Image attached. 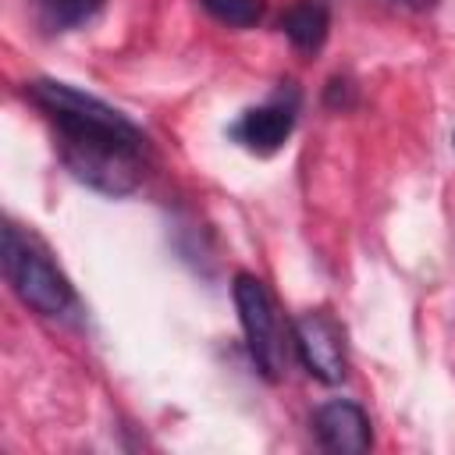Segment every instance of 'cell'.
I'll list each match as a JSON object with an SVG mask.
<instances>
[{"instance_id": "cell-1", "label": "cell", "mask_w": 455, "mask_h": 455, "mask_svg": "<svg viewBox=\"0 0 455 455\" xmlns=\"http://www.w3.org/2000/svg\"><path fill=\"white\" fill-rule=\"evenodd\" d=\"M25 96L46 114L60 139V164L103 196H128L142 181L146 135L121 110L68 82L36 78Z\"/></svg>"}, {"instance_id": "cell-2", "label": "cell", "mask_w": 455, "mask_h": 455, "mask_svg": "<svg viewBox=\"0 0 455 455\" xmlns=\"http://www.w3.org/2000/svg\"><path fill=\"white\" fill-rule=\"evenodd\" d=\"M0 263H4V277H7L11 291L39 316H60L75 306L71 281L50 259L46 245L32 231H25L18 224H4Z\"/></svg>"}, {"instance_id": "cell-3", "label": "cell", "mask_w": 455, "mask_h": 455, "mask_svg": "<svg viewBox=\"0 0 455 455\" xmlns=\"http://www.w3.org/2000/svg\"><path fill=\"white\" fill-rule=\"evenodd\" d=\"M235 295V309H238V323L249 345V355L256 363V370L267 380H281L284 373V345L277 334V313H274V299L267 291V284L256 274H235L231 284Z\"/></svg>"}, {"instance_id": "cell-4", "label": "cell", "mask_w": 455, "mask_h": 455, "mask_svg": "<svg viewBox=\"0 0 455 455\" xmlns=\"http://www.w3.org/2000/svg\"><path fill=\"white\" fill-rule=\"evenodd\" d=\"M291 341H295V355L306 366L309 377L323 380V384H338L345 377V331L341 323L323 313V309H309L302 316H295L291 323Z\"/></svg>"}, {"instance_id": "cell-5", "label": "cell", "mask_w": 455, "mask_h": 455, "mask_svg": "<svg viewBox=\"0 0 455 455\" xmlns=\"http://www.w3.org/2000/svg\"><path fill=\"white\" fill-rule=\"evenodd\" d=\"M291 128H295V96L284 100V92H277L270 103L245 110V114L235 121L231 135H235V142H242L249 153L267 156V153H277V149L288 142Z\"/></svg>"}, {"instance_id": "cell-6", "label": "cell", "mask_w": 455, "mask_h": 455, "mask_svg": "<svg viewBox=\"0 0 455 455\" xmlns=\"http://www.w3.org/2000/svg\"><path fill=\"white\" fill-rule=\"evenodd\" d=\"M313 430L320 448L341 451V455H359L370 451L373 434H370V416L348 402V398H331L313 412Z\"/></svg>"}, {"instance_id": "cell-7", "label": "cell", "mask_w": 455, "mask_h": 455, "mask_svg": "<svg viewBox=\"0 0 455 455\" xmlns=\"http://www.w3.org/2000/svg\"><path fill=\"white\" fill-rule=\"evenodd\" d=\"M281 32L288 36V43L302 53H316L327 43L331 32V11L320 0H295L284 14H281Z\"/></svg>"}, {"instance_id": "cell-8", "label": "cell", "mask_w": 455, "mask_h": 455, "mask_svg": "<svg viewBox=\"0 0 455 455\" xmlns=\"http://www.w3.org/2000/svg\"><path fill=\"white\" fill-rule=\"evenodd\" d=\"M199 4L210 18H217L228 28H252L267 11L263 0H199Z\"/></svg>"}, {"instance_id": "cell-9", "label": "cell", "mask_w": 455, "mask_h": 455, "mask_svg": "<svg viewBox=\"0 0 455 455\" xmlns=\"http://www.w3.org/2000/svg\"><path fill=\"white\" fill-rule=\"evenodd\" d=\"M39 4L46 11L50 25H57V28L82 25V21H89L103 7V0H39Z\"/></svg>"}, {"instance_id": "cell-10", "label": "cell", "mask_w": 455, "mask_h": 455, "mask_svg": "<svg viewBox=\"0 0 455 455\" xmlns=\"http://www.w3.org/2000/svg\"><path fill=\"white\" fill-rule=\"evenodd\" d=\"M391 4H398V7H409V11H430L437 0H391Z\"/></svg>"}]
</instances>
